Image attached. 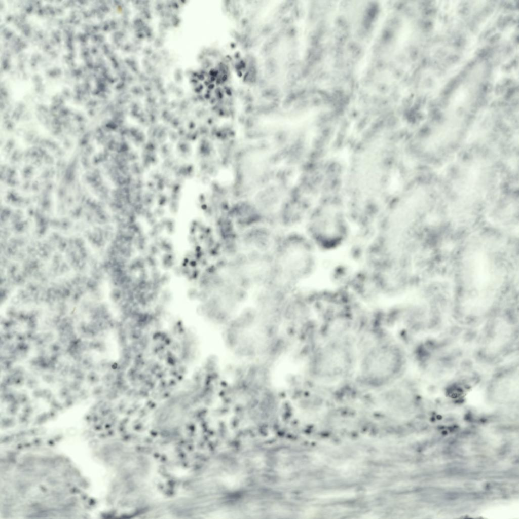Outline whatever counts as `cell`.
<instances>
[{
    "label": "cell",
    "mask_w": 519,
    "mask_h": 519,
    "mask_svg": "<svg viewBox=\"0 0 519 519\" xmlns=\"http://www.w3.org/2000/svg\"><path fill=\"white\" fill-rule=\"evenodd\" d=\"M515 326L514 322L501 319L486 324L479 344L481 355L486 359L497 360L507 355L516 342Z\"/></svg>",
    "instance_id": "3957f363"
},
{
    "label": "cell",
    "mask_w": 519,
    "mask_h": 519,
    "mask_svg": "<svg viewBox=\"0 0 519 519\" xmlns=\"http://www.w3.org/2000/svg\"><path fill=\"white\" fill-rule=\"evenodd\" d=\"M486 393L492 399L515 400L518 396V369L514 364L504 367L490 378Z\"/></svg>",
    "instance_id": "277c9868"
},
{
    "label": "cell",
    "mask_w": 519,
    "mask_h": 519,
    "mask_svg": "<svg viewBox=\"0 0 519 519\" xmlns=\"http://www.w3.org/2000/svg\"><path fill=\"white\" fill-rule=\"evenodd\" d=\"M354 345L346 337H335L319 346L310 361L312 376L324 384L339 382L346 378L357 363Z\"/></svg>",
    "instance_id": "7a4b0ae2"
},
{
    "label": "cell",
    "mask_w": 519,
    "mask_h": 519,
    "mask_svg": "<svg viewBox=\"0 0 519 519\" xmlns=\"http://www.w3.org/2000/svg\"><path fill=\"white\" fill-rule=\"evenodd\" d=\"M357 361L359 378L371 389L381 390L399 379L406 366L402 348L391 341H380L367 348Z\"/></svg>",
    "instance_id": "6da1fadb"
}]
</instances>
